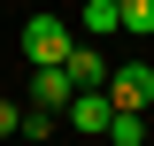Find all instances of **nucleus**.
Masks as SVG:
<instances>
[{"label":"nucleus","mask_w":154,"mask_h":146,"mask_svg":"<svg viewBox=\"0 0 154 146\" xmlns=\"http://www.w3.org/2000/svg\"><path fill=\"white\" fill-rule=\"evenodd\" d=\"M77 31H85V38L123 31V8H116V0H85V8H77Z\"/></svg>","instance_id":"39448f33"},{"label":"nucleus","mask_w":154,"mask_h":146,"mask_svg":"<svg viewBox=\"0 0 154 146\" xmlns=\"http://www.w3.org/2000/svg\"><path fill=\"white\" fill-rule=\"evenodd\" d=\"M123 8V31L131 38H154V0H116Z\"/></svg>","instance_id":"0eeeda50"},{"label":"nucleus","mask_w":154,"mask_h":146,"mask_svg":"<svg viewBox=\"0 0 154 146\" xmlns=\"http://www.w3.org/2000/svg\"><path fill=\"white\" fill-rule=\"evenodd\" d=\"M8 131H23V108H16V100H0V138H8Z\"/></svg>","instance_id":"6e6552de"},{"label":"nucleus","mask_w":154,"mask_h":146,"mask_svg":"<svg viewBox=\"0 0 154 146\" xmlns=\"http://www.w3.org/2000/svg\"><path fill=\"white\" fill-rule=\"evenodd\" d=\"M69 92H77V85H69L62 62H31V108H54V115H62V108H69Z\"/></svg>","instance_id":"20e7f679"},{"label":"nucleus","mask_w":154,"mask_h":146,"mask_svg":"<svg viewBox=\"0 0 154 146\" xmlns=\"http://www.w3.org/2000/svg\"><path fill=\"white\" fill-rule=\"evenodd\" d=\"M108 100L116 108H154V69L146 62H116L108 69Z\"/></svg>","instance_id":"f03ea898"},{"label":"nucleus","mask_w":154,"mask_h":146,"mask_svg":"<svg viewBox=\"0 0 154 146\" xmlns=\"http://www.w3.org/2000/svg\"><path fill=\"white\" fill-rule=\"evenodd\" d=\"M108 138L116 146H146V108H116L108 115Z\"/></svg>","instance_id":"423d86ee"},{"label":"nucleus","mask_w":154,"mask_h":146,"mask_svg":"<svg viewBox=\"0 0 154 146\" xmlns=\"http://www.w3.org/2000/svg\"><path fill=\"white\" fill-rule=\"evenodd\" d=\"M69 38H77V23H62L54 8H46V16L23 23V62H62V54H69Z\"/></svg>","instance_id":"f257e3e1"},{"label":"nucleus","mask_w":154,"mask_h":146,"mask_svg":"<svg viewBox=\"0 0 154 146\" xmlns=\"http://www.w3.org/2000/svg\"><path fill=\"white\" fill-rule=\"evenodd\" d=\"M62 69H69V85H108V54H100V38L77 31V38H69V54H62Z\"/></svg>","instance_id":"7ed1b4c3"}]
</instances>
